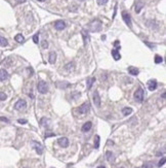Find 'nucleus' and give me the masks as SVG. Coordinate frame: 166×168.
<instances>
[{"mask_svg": "<svg viewBox=\"0 0 166 168\" xmlns=\"http://www.w3.org/2000/svg\"><path fill=\"white\" fill-rule=\"evenodd\" d=\"M102 28H103V24L98 19L93 20L92 22H90L88 25V29L91 32H99L100 30H102Z\"/></svg>", "mask_w": 166, "mask_h": 168, "instance_id": "nucleus-1", "label": "nucleus"}, {"mask_svg": "<svg viewBox=\"0 0 166 168\" xmlns=\"http://www.w3.org/2000/svg\"><path fill=\"white\" fill-rule=\"evenodd\" d=\"M37 90H38L39 93L46 94L48 92V85H47L46 81H44V80H39V83L37 84Z\"/></svg>", "mask_w": 166, "mask_h": 168, "instance_id": "nucleus-2", "label": "nucleus"}, {"mask_svg": "<svg viewBox=\"0 0 166 168\" xmlns=\"http://www.w3.org/2000/svg\"><path fill=\"white\" fill-rule=\"evenodd\" d=\"M90 110V104L89 102H84L82 105H80L78 107V113L80 115H85Z\"/></svg>", "mask_w": 166, "mask_h": 168, "instance_id": "nucleus-3", "label": "nucleus"}, {"mask_svg": "<svg viewBox=\"0 0 166 168\" xmlns=\"http://www.w3.org/2000/svg\"><path fill=\"white\" fill-rule=\"evenodd\" d=\"M143 95H145V93H143V88H138L136 91L134 92V99L136 100L137 102H143Z\"/></svg>", "mask_w": 166, "mask_h": 168, "instance_id": "nucleus-4", "label": "nucleus"}, {"mask_svg": "<svg viewBox=\"0 0 166 168\" xmlns=\"http://www.w3.org/2000/svg\"><path fill=\"white\" fill-rule=\"evenodd\" d=\"M26 107H27V102L24 99H20V100H17L16 103L15 104V108L16 110H24Z\"/></svg>", "mask_w": 166, "mask_h": 168, "instance_id": "nucleus-5", "label": "nucleus"}, {"mask_svg": "<svg viewBox=\"0 0 166 168\" xmlns=\"http://www.w3.org/2000/svg\"><path fill=\"white\" fill-rule=\"evenodd\" d=\"M122 19H123V21L125 22V24L128 26L129 28L132 27V24H131V18H130V15L128 14V12L126 11H122Z\"/></svg>", "mask_w": 166, "mask_h": 168, "instance_id": "nucleus-6", "label": "nucleus"}, {"mask_svg": "<svg viewBox=\"0 0 166 168\" xmlns=\"http://www.w3.org/2000/svg\"><path fill=\"white\" fill-rule=\"evenodd\" d=\"M32 145H33V148L35 149V150L37 152V154L41 155L43 153V146L39 142H37V141H32Z\"/></svg>", "mask_w": 166, "mask_h": 168, "instance_id": "nucleus-7", "label": "nucleus"}, {"mask_svg": "<svg viewBox=\"0 0 166 168\" xmlns=\"http://www.w3.org/2000/svg\"><path fill=\"white\" fill-rule=\"evenodd\" d=\"M54 28L56 30H64L65 28H66V23L64 22V21H56V22L54 23Z\"/></svg>", "mask_w": 166, "mask_h": 168, "instance_id": "nucleus-8", "label": "nucleus"}, {"mask_svg": "<svg viewBox=\"0 0 166 168\" xmlns=\"http://www.w3.org/2000/svg\"><path fill=\"white\" fill-rule=\"evenodd\" d=\"M93 102L97 107H100V97H99V94L98 91H95L93 94Z\"/></svg>", "mask_w": 166, "mask_h": 168, "instance_id": "nucleus-9", "label": "nucleus"}, {"mask_svg": "<svg viewBox=\"0 0 166 168\" xmlns=\"http://www.w3.org/2000/svg\"><path fill=\"white\" fill-rule=\"evenodd\" d=\"M58 143L62 146V148H67L69 145V139L67 137H62V138H60L58 140Z\"/></svg>", "mask_w": 166, "mask_h": 168, "instance_id": "nucleus-10", "label": "nucleus"}, {"mask_svg": "<svg viewBox=\"0 0 166 168\" xmlns=\"http://www.w3.org/2000/svg\"><path fill=\"white\" fill-rule=\"evenodd\" d=\"M156 88H157V81L155 80H150L148 81V89L150 91H154V90H156Z\"/></svg>", "mask_w": 166, "mask_h": 168, "instance_id": "nucleus-11", "label": "nucleus"}, {"mask_svg": "<svg viewBox=\"0 0 166 168\" xmlns=\"http://www.w3.org/2000/svg\"><path fill=\"white\" fill-rule=\"evenodd\" d=\"M91 127H92V123H91V122H86L82 126L81 130H82V132H88L90 129H91Z\"/></svg>", "mask_w": 166, "mask_h": 168, "instance_id": "nucleus-12", "label": "nucleus"}, {"mask_svg": "<svg viewBox=\"0 0 166 168\" xmlns=\"http://www.w3.org/2000/svg\"><path fill=\"white\" fill-rule=\"evenodd\" d=\"M8 79V73L5 69H0V80H6Z\"/></svg>", "mask_w": 166, "mask_h": 168, "instance_id": "nucleus-13", "label": "nucleus"}, {"mask_svg": "<svg viewBox=\"0 0 166 168\" xmlns=\"http://www.w3.org/2000/svg\"><path fill=\"white\" fill-rule=\"evenodd\" d=\"M56 86H58V88H60V89H67L71 86V84L68 83V81H59V83L56 84Z\"/></svg>", "mask_w": 166, "mask_h": 168, "instance_id": "nucleus-14", "label": "nucleus"}, {"mask_svg": "<svg viewBox=\"0 0 166 168\" xmlns=\"http://www.w3.org/2000/svg\"><path fill=\"white\" fill-rule=\"evenodd\" d=\"M106 157H107V160L109 162H114L115 161V156H114V154H113L111 150L106 152Z\"/></svg>", "mask_w": 166, "mask_h": 168, "instance_id": "nucleus-15", "label": "nucleus"}, {"mask_svg": "<svg viewBox=\"0 0 166 168\" xmlns=\"http://www.w3.org/2000/svg\"><path fill=\"white\" fill-rule=\"evenodd\" d=\"M143 6H145V3L142 2V1H138L136 4H135V12H136V14H139Z\"/></svg>", "mask_w": 166, "mask_h": 168, "instance_id": "nucleus-16", "label": "nucleus"}, {"mask_svg": "<svg viewBox=\"0 0 166 168\" xmlns=\"http://www.w3.org/2000/svg\"><path fill=\"white\" fill-rule=\"evenodd\" d=\"M112 56H113V58H114L115 61H118V60H120V58H121V55H120L119 51H118L117 49L112 51Z\"/></svg>", "mask_w": 166, "mask_h": 168, "instance_id": "nucleus-17", "label": "nucleus"}, {"mask_svg": "<svg viewBox=\"0 0 166 168\" xmlns=\"http://www.w3.org/2000/svg\"><path fill=\"white\" fill-rule=\"evenodd\" d=\"M128 72L130 73L131 75H137L138 73H139V71H138V69L137 68H135V67H132V66H130V67H128Z\"/></svg>", "mask_w": 166, "mask_h": 168, "instance_id": "nucleus-18", "label": "nucleus"}, {"mask_svg": "<svg viewBox=\"0 0 166 168\" xmlns=\"http://www.w3.org/2000/svg\"><path fill=\"white\" fill-rule=\"evenodd\" d=\"M95 81V79L94 77H89V79H87L86 80V84H87V89L90 90L91 87H92V84Z\"/></svg>", "mask_w": 166, "mask_h": 168, "instance_id": "nucleus-19", "label": "nucleus"}, {"mask_svg": "<svg viewBox=\"0 0 166 168\" xmlns=\"http://www.w3.org/2000/svg\"><path fill=\"white\" fill-rule=\"evenodd\" d=\"M48 60H49V63H51V64H53L55 62V60H56V54L54 53V52H50V53H49V58H48Z\"/></svg>", "mask_w": 166, "mask_h": 168, "instance_id": "nucleus-20", "label": "nucleus"}, {"mask_svg": "<svg viewBox=\"0 0 166 168\" xmlns=\"http://www.w3.org/2000/svg\"><path fill=\"white\" fill-rule=\"evenodd\" d=\"M82 36H83V40H84V45H86L89 42V35H88V33H86L85 31H82Z\"/></svg>", "mask_w": 166, "mask_h": 168, "instance_id": "nucleus-21", "label": "nucleus"}, {"mask_svg": "<svg viewBox=\"0 0 166 168\" xmlns=\"http://www.w3.org/2000/svg\"><path fill=\"white\" fill-rule=\"evenodd\" d=\"M131 113H132L131 107H124V108L122 109V114H123V115H129Z\"/></svg>", "mask_w": 166, "mask_h": 168, "instance_id": "nucleus-22", "label": "nucleus"}, {"mask_svg": "<svg viewBox=\"0 0 166 168\" xmlns=\"http://www.w3.org/2000/svg\"><path fill=\"white\" fill-rule=\"evenodd\" d=\"M15 39L16 42H19V44H22V42L25 41V38H24V36L22 35V34H16L15 37Z\"/></svg>", "mask_w": 166, "mask_h": 168, "instance_id": "nucleus-23", "label": "nucleus"}, {"mask_svg": "<svg viewBox=\"0 0 166 168\" xmlns=\"http://www.w3.org/2000/svg\"><path fill=\"white\" fill-rule=\"evenodd\" d=\"M41 125L43 127H48L49 126V123H50V121L48 119H46V118H42L41 119Z\"/></svg>", "mask_w": 166, "mask_h": 168, "instance_id": "nucleus-24", "label": "nucleus"}, {"mask_svg": "<svg viewBox=\"0 0 166 168\" xmlns=\"http://www.w3.org/2000/svg\"><path fill=\"white\" fill-rule=\"evenodd\" d=\"M8 44V41L6 38H4L3 36L0 35V46H6Z\"/></svg>", "mask_w": 166, "mask_h": 168, "instance_id": "nucleus-25", "label": "nucleus"}, {"mask_svg": "<svg viewBox=\"0 0 166 168\" xmlns=\"http://www.w3.org/2000/svg\"><path fill=\"white\" fill-rule=\"evenodd\" d=\"M94 148L95 149H98L99 148V136L98 135H95V138H94Z\"/></svg>", "mask_w": 166, "mask_h": 168, "instance_id": "nucleus-26", "label": "nucleus"}, {"mask_svg": "<svg viewBox=\"0 0 166 168\" xmlns=\"http://www.w3.org/2000/svg\"><path fill=\"white\" fill-rule=\"evenodd\" d=\"M162 61H163V58L161 57V56H159V55H156V56H155V63H156V64L162 63Z\"/></svg>", "mask_w": 166, "mask_h": 168, "instance_id": "nucleus-27", "label": "nucleus"}, {"mask_svg": "<svg viewBox=\"0 0 166 168\" xmlns=\"http://www.w3.org/2000/svg\"><path fill=\"white\" fill-rule=\"evenodd\" d=\"M153 166H154V164H153V162H147L143 164V168H153Z\"/></svg>", "mask_w": 166, "mask_h": 168, "instance_id": "nucleus-28", "label": "nucleus"}, {"mask_svg": "<svg viewBox=\"0 0 166 168\" xmlns=\"http://www.w3.org/2000/svg\"><path fill=\"white\" fill-rule=\"evenodd\" d=\"M6 98H7V96H6L5 93L0 92V100H1V101H4V100H6Z\"/></svg>", "mask_w": 166, "mask_h": 168, "instance_id": "nucleus-29", "label": "nucleus"}, {"mask_svg": "<svg viewBox=\"0 0 166 168\" xmlns=\"http://www.w3.org/2000/svg\"><path fill=\"white\" fill-rule=\"evenodd\" d=\"M33 41H34V44H38V41H39V33H36L33 36Z\"/></svg>", "mask_w": 166, "mask_h": 168, "instance_id": "nucleus-30", "label": "nucleus"}, {"mask_svg": "<svg viewBox=\"0 0 166 168\" xmlns=\"http://www.w3.org/2000/svg\"><path fill=\"white\" fill-rule=\"evenodd\" d=\"M109 1V0H98V5H105L107 2Z\"/></svg>", "mask_w": 166, "mask_h": 168, "instance_id": "nucleus-31", "label": "nucleus"}, {"mask_svg": "<svg viewBox=\"0 0 166 168\" xmlns=\"http://www.w3.org/2000/svg\"><path fill=\"white\" fill-rule=\"evenodd\" d=\"M73 68H74V64L73 63H69L68 65L66 66V69L69 70V71H70V69H73Z\"/></svg>", "mask_w": 166, "mask_h": 168, "instance_id": "nucleus-32", "label": "nucleus"}, {"mask_svg": "<svg viewBox=\"0 0 166 168\" xmlns=\"http://www.w3.org/2000/svg\"><path fill=\"white\" fill-rule=\"evenodd\" d=\"M42 48L43 49H47V48H48V42H47L46 40H43L42 41Z\"/></svg>", "mask_w": 166, "mask_h": 168, "instance_id": "nucleus-33", "label": "nucleus"}, {"mask_svg": "<svg viewBox=\"0 0 166 168\" xmlns=\"http://www.w3.org/2000/svg\"><path fill=\"white\" fill-rule=\"evenodd\" d=\"M164 163H165V158L163 157V158H162V159H161V160L159 161V163H158V166H159V167L163 166V165H164Z\"/></svg>", "mask_w": 166, "mask_h": 168, "instance_id": "nucleus-34", "label": "nucleus"}, {"mask_svg": "<svg viewBox=\"0 0 166 168\" xmlns=\"http://www.w3.org/2000/svg\"><path fill=\"white\" fill-rule=\"evenodd\" d=\"M17 122H19L20 124H27L28 121L25 120V119H20V120H17Z\"/></svg>", "mask_w": 166, "mask_h": 168, "instance_id": "nucleus-35", "label": "nucleus"}, {"mask_svg": "<svg viewBox=\"0 0 166 168\" xmlns=\"http://www.w3.org/2000/svg\"><path fill=\"white\" fill-rule=\"evenodd\" d=\"M50 136H55L54 133H45V138H48Z\"/></svg>", "mask_w": 166, "mask_h": 168, "instance_id": "nucleus-36", "label": "nucleus"}, {"mask_svg": "<svg viewBox=\"0 0 166 168\" xmlns=\"http://www.w3.org/2000/svg\"><path fill=\"white\" fill-rule=\"evenodd\" d=\"M114 45L116 46V49H117V50L119 49V48H120V45H119V41H118V40H116V41L114 42Z\"/></svg>", "mask_w": 166, "mask_h": 168, "instance_id": "nucleus-37", "label": "nucleus"}, {"mask_svg": "<svg viewBox=\"0 0 166 168\" xmlns=\"http://www.w3.org/2000/svg\"><path fill=\"white\" fill-rule=\"evenodd\" d=\"M0 120L3 121V122H5V123H8V122H9V121H8V119L4 118V117H0Z\"/></svg>", "mask_w": 166, "mask_h": 168, "instance_id": "nucleus-38", "label": "nucleus"}, {"mask_svg": "<svg viewBox=\"0 0 166 168\" xmlns=\"http://www.w3.org/2000/svg\"><path fill=\"white\" fill-rule=\"evenodd\" d=\"M145 44H146L147 45H149V48H151V49L153 48V46H154V45H153V44H150V42H148V41H145Z\"/></svg>", "mask_w": 166, "mask_h": 168, "instance_id": "nucleus-39", "label": "nucleus"}, {"mask_svg": "<svg viewBox=\"0 0 166 168\" xmlns=\"http://www.w3.org/2000/svg\"><path fill=\"white\" fill-rule=\"evenodd\" d=\"M116 12H117V4L115 5V9H114V15H113V18H115V16H116Z\"/></svg>", "mask_w": 166, "mask_h": 168, "instance_id": "nucleus-40", "label": "nucleus"}, {"mask_svg": "<svg viewBox=\"0 0 166 168\" xmlns=\"http://www.w3.org/2000/svg\"><path fill=\"white\" fill-rule=\"evenodd\" d=\"M16 2H17V3H25L26 0H16Z\"/></svg>", "mask_w": 166, "mask_h": 168, "instance_id": "nucleus-41", "label": "nucleus"}, {"mask_svg": "<svg viewBox=\"0 0 166 168\" xmlns=\"http://www.w3.org/2000/svg\"><path fill=\"white\" fill-rule=\"evenodd\" d=\"M162 98H163V99H165V93H163V94H162Z\"/></svg>", "mask_w": 166, "mask_h": 168, "instance_id": "nucleus-42", "label": "nucleus"}, {"mask_svg": "<svg viewBox=\"0 0 166 168\" xmlns=\"http://www.w3.org/2000/svg\"><path fill=\"white\" fill-rule=\"evenodd\" d=\"M98 168H106V167H105V166H98Z\"/></svg>", "mask_w": 166, "mask_h": 168, "instance_id": "nucleus-43", "label": "nucleus"}, {"mask_svg": "<svg viewBox=\"0 0 166 168\" xmlns=\"http://www.w3.org/2000/svg\"><path fill=\"white\" fill-rule=\"evenodd\" d=\"M38 1H41V2H43V1H45V0H38Z\"/></svg>", "mask_w": 166, "mask_h": 168, "instance_id": "nucleus-44", "label": "nucleus"}, {"mask_svg": "<svg viewBox=\"0 0 166 168\" xmlns=\"http://www.w3.org/2000/svg\"><path fill=\"white\" fill-rule=\"evenodd\" d=\"M119 168H123V167H119Z\"/></svg>", "mask_w": 166, "mask_h": 168, "instance_id": "nucleus-45", "label": "nucleus"}, {"mask_svg": "<svg viewBox=\"0 0 166 168\" xmlns=\"http://www.w3.org/2000/svg\"><path fill=\"white\" fill-rule=\"evenodd\" d=\"M51 168H53V167H51Z\"/></svg>", "mask_w": 166, "mask_h": 168, "instance_id": "nucleus-46", "label": "nucleus"}]
</instances>
